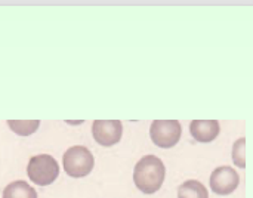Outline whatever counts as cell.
<instances>
[{
  "mask_svg": "<svg viewBox=\"0 0 253 198\" xmlns=\"http://www.w3.org/2000/svg\"><path fill=\"white\" fill-rule=\"evenodd\" d=\"M165 175L166 169L163 161L156 156H145L135 166L133 182L144 194H154L162 188Z\"/></svg>",
  "mask_w": 253,
  "mask_h": 198,
  "instance_id": "obj_1",
  "label": "cell"
},
{
  "mask_svg": "<svg viewBox=\"0 0 253 198\" xmlns=\"http://www.w3.org/2000/svg\"><path fill=\"white\" fill-rule=\"evenodd\" d=\"M93 156L92 153L83 147L76 145L68 148L62 156V166L68 176L71 178H84L93 169Z\"/></svg>",
  "mask_w": 253,
  "mask_h": 198,
  "instance_id": "obj_2",
  "label": "cell"
},
{
  "mask_svg": "<svg viewBox=\"0 0 253 198\" xmlns=\"http://www.w3.org/2000/svg\"><path fill=\"white\" fill-rule=\"evenodd\" d=\"M28 179L40 187L50 185L59 175V166L56 160L49 154L33 156L27 166Z\"/></svg>",
  "mask_w": 253,
  "mask_h": 198,
  "instance_id": "obj_3",
  "label": "cell"
},
{
  "mask_svg": "<svg viewBox=\"0 0 253 198\" xmlns=\"http://www.w3.org/2000/svg\"><path fill=\"white\" fill-rule=\"evenodd\" d=\"M182 133V126L178 120H154L150 127L151 141L160 148L175 147Z\"/></svg>",
  "mask_w": 253,
  "mask_h": 198,
  "instance_id": "obj_4",
  "label": "cell"
},
{
  "mask_svg": "<svg viewBox=\"0 0 253 198\" xmlns=\"http://www.w3.org/2000/svg\"><path fill=\"white\" fill-rule=\"evenodd\" d=\"M95 141L102 147L116 145L123 135V124L120 120H95L92 124Z\"/></svg>",
  "mask_w": 253,
  "mask_h": 198,
  "instance_id": "obj_5",
  "label": "cell"
},
{
  "mask_svg": "<svg viewBox=\"0 0 253 198\" xmlns=\"http://www.w3.org/2000/svg\"><path fill=\"white\" fill-rule=\"evenodd\" d=\"M240 184L239 173L230 166H221L211 175V190L218 196H230Z\"/></svg>",
  "mask_w": 253,
  "mask_h": 198,
  "instance_id": "obj_6",
  "label": "cell"
},
{
  "mask_svg": "<svg viewBox=\"0 0 253 198\" xmlns=\"http://www.w3.org/2000/svg\"><path fill=\"white\" fill-rule=\"evenodd\" d=\"M221 132V126L218 120H193L190 123V133L191 136L203 144L212 142L218 138Z\"/></svg>",
  "mask_w": 253,
  "mask_h": 198,
  "instance_id": "obj_7",
  "label": "cell"
},
{
  "mask_svg": "<svg viewBox=\"0 0 253 198\" xmlns=\"http://www.w3.org/2000/svg\"><path fill=\"white\" fill-rule=\"evenodd\" d=\"M1 198H37V193L25 181H15L4 187Z\"/></svg>",
  "mask_w": 253,
  "mask_h": 198,
  "instance_id": "obj_8",
  "label": "cell"
},
{
  "mask_svg": "<svg viewBox=\"0 0 253 198\" xmlns=\"http://www.w3.org/2000/svg\"><path fill=\"white\" fill-rule=\"evenodd\" d=\"M178 198H209V193L202 182L191 179L178 188Z\"/></svg>",
  "mask_w": 253,
  "mask_h": 198,
  "instance_id": "obj_9",
  "label": "cell"
},
{
  "mask_svg": "<svg viewBox=\"0 0 253 198\" xmlns=\"http://www.w3.org/2000/svg\"><path fill=\"white\" fill-rule=\"evenodd\" d=\"M7 126L10 127L12 132H15L19 136H28V135H33L39 129L40 121L39 120H7Z\"/></svg>",
  "mask_w": 253,
  "mask_h": 198,
  "instance_id": "obj_10",
  "label": "cell"
},
{
  "mask_svg": "<svg viewBox=\"0 0 253 198\" xmlns=\"http://www.w3.org/2000/svg\"><path fill=\"white\" fill-rule=\"evenodd\" d=\"M245 154H246V139L240 138L236 141L234 147H233V161L236 166L245 169L246 167V160H245Z\"/></svg>",
  "mask_w": 253,
  "mask_h": 198,
  "instance_id": "obj_11",
  "label": "cell"
}]
</instances>
